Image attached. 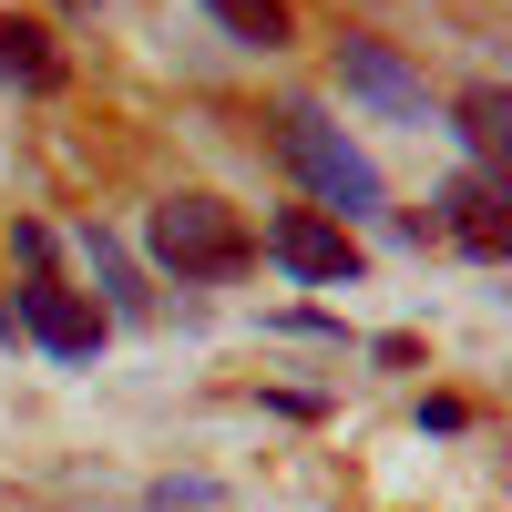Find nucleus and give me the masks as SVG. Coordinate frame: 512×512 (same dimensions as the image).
<instances>
[{
  "label": "nucleus",
  "instance_id": "1a4fd4ad",
  "mask_svg": "<svg viewBox=\"0 0 512 512\" xmlns=\"http://www.w3.org/2000/svg\"><path fill=\"white\" fill-rule=\"evenodd\" d=\"M205 11H216L226 41H246V52H287V0H205Z\"/></svg>",
  "mask_w": 512,
  "mask_h": 512
},
{
  "label": "nucleus",
  "instance_id": "0eeeda50",
  "mask_svg": "<svg viewBox=\"0 0 512 512\" xmlns=\"http://www.w3.org/2000/svg\"><path fill=\"white\" fill-rule=\"evenodd\" d=\"M0 82H21V93H62V52H52V31L21 21V11H0Z\"/></svg>",
  "mask_w": 512,
  "mask_h": 512
},
{
  "label": "nucleus",
  "instance_id": "7ed1b4c3",
  "mask_svg": "<svg viewBox=\"0 0 512 512\" xmlns=\"http://www.w3.org/2000/svg\"><path fill=\"white\" fill-rule=\"evenodd\" d=\"M328 72H338V93H349V103L390 113V123H441L431 82H420V72L390 52V41H369V31H338V41H328Z\"/></svg>",
  "mask_w": 512,
  "mask_h": 512
},
{
  "label": "nucleus",
  "instance_id": "20e7f679",
  "mask_svg": "<svg viewBox=\"0 0 512 512\" xmlns=\"http://www.w3.org/2000/svg\"><path fill=\"white\" fill-rule=\"evenodd\" d=\"M267 256L287 277H308V287H359V246H349V226H328L318 205H287L267 226Z\"/></svg>",
  "mask_w": 512,
  "mask_h": 512
},
{
  "label": "nucleus",
  "instance_id": "39448f33",
  "mask_svg": "<svg viewBox=\"0 0 512 512\" xmlns=\"http://www.w3.org/2000/svg\"><path fill=\"white\" fill-rule=\"evenodd\" d=\"M461 256H482V267H502L512 256V226H502V175H482V164H461V175L441 185V216H431Z\"/></svg>",
  "mask_w": 512,
  "mask_h": 512
},
{
  "label": "nucleus",
  "instance_id": "423d86ee",
  "mask_svg": "<svg viewBox=\"0 0 512 512\" xmlns=\"http://www.w3.org/2000/svg\"><path fill=\"white\" fill-rule=\"evenodd\" d=\"M11 328H31L62 369L103 359V308H93V297H72V287H52V277H31V287H21V318H11Z\"/></svg>",
  "mask_w": 512,
  "mask_h": 512
},
{
  "label": "nucleus",
  "instance_id": "f257e3e1",
  "mask_svg": "<svg viewBox=\"0 0 512 512\" xmlns=\"http://www.w3.org/2000/svg\"><path fill=\"white\" fill-rule=\"evenodd\" d=\"M277 154H287V175L318 195V216H328V226H359V216H379V205H390L379 164H369L349 134H338L318 103H277Z\"/></svg>",
  "mask_w": 512,
  "mask_h": 512
},
{
  "label": "nucleus",
  "instance_id": "6e6552de",
  "mask_svg": "<svg viewBox=\"0 0 512 512\" xmlns=\"http://www.w3.org/2000/svg\"><path fill=\"white\" fill-rule=\"evenodd\" d=\"M451 134L472 144V164H482V175H502V144H512V93H502V82L461 93V103H451Z\"/></svg>",
  "mask_w": 512,
  "mask_h": 512
},
{
  "label": "nucleus",
  "instance_id": "f8f14e48",
  "mask_svg": "<svg viewBox=\"0 0 512 512\" xmlns=\"http://www.w3.org/2000/svg\"><path fill=\"white\" fill-rule=\"evenodd\" d=\"M62 11H93V0H62Z\"/></svg>",
  "mask_w": 512,
  "mask_h": 512
},
{
  "label": "nucleus",
  "instance_id": "9b49d317",
  "mask_svg": "<svg viewBox=\"0 0 512 512\" xmlns=\"http://www.w3.org/2000/svg\"><path fill=\"white\" fill-rule=\"evenodd\" d=\"M11 256L21 267H52V226H11Z\"/></svg>",
  "mask_w": 512,
  "mask_h": 512
},
{
  "label": "nucleus",
  "instance_id": "9d476101",
  "mask_svg": "<svg viewBox=\"0 0 512 512\" xmlns=\"http://www.w3.org/2000/svg\"><path fill=\"white\" fill-rule=\"evenodd\" d=\"M82 256H93V267H103V297H113V318H144V287H134V267H123V246L93 226V236H82Z\"/></svg>",
  "mask_w": 512,
  "mask_h": 512
},
{
  "label": "nucleus",
  "instance_id": "f03ea898",
  "mask_svg": "<svg viewBox=\"0 0 512 512\" xmlns=\"http://www.w3.org/2000/svg\"><path fill=\"white\" fill-rule=\"evenodd\" d=\"M154 256H164V277H185V287H216V277H246V236H236V216L216 195H164L154 205Z\"/></svg>",
  "mask_w": 512,
  "mask_h": 512
}]
</instances>
